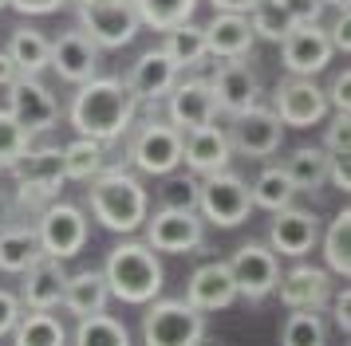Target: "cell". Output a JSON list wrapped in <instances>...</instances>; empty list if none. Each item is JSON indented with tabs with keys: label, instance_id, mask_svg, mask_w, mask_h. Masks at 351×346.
Here are the masks:
<instances>
[{
	"label": "cell",
	"instance_id": "1f68e13d",
	"mask_svg": "<svg viewBox=\"0 0 351 346\" xmlns=\"http://www.w3.org/2000/svg\"><path fill=\"white\" fill-rule=\"evenodd\" d=\"M249 197H253L256 209L280 213V209H288V204H292V197H296V185L288 181L285 165H269V170H261L256 185L249 189Z\"/></svg>",
	"mask_w": 351,
	"mask_h": 346
},
{
	"label": "cell",
	"instance_id": "f35d334b",
	"mask_svg": "<svg viewBox=\"0 0 351 346\" xmlns=\"http://www.w3.org/2000/svg\"><path fill=\"white\" fill-rule=\"evenodd\" d=\"M32 134L12 118V110H0V170H8L24 150H28Z\"/></svg>",
	"mask_w": 351,
	"mask_h": 346
},
{
	"label": "cell",
	"instance_id": "5bb4252c",
	"mask_svg": "<svg viewBox=\"0 0 351 346\" xmlns=\"http://www.w3.org/2000/svg\"><path fill=\"white\" fill-rule=\"evenodd\" d=\"M280 138H285V122H280L269 107L256 103V107L233 114V134H229V142L237 146L241 154L272 157L276 150H280Z\"/></svg>",
	"mask_w": 351,
	"mask_h": 346
},
{
	"label": "cell",
	"instance_id": "8fae6325",
	"mask_svg": "<svg viewBox=\"0 0 351 346\" xmlns=\"http://www.w3.org/2000/svg\"><path fill=\"white\" fill-rule=\"evenodd\" d=\"M272 114L280 118L285 126H296V130H308L316 126L324 114H328V94L319 91L312 79L304 75H292L285 79L276 91H272Z\"/></svg>",
	"mask_w": 351,
	"mask_h": 346
},
{
	"label": "cell",
	"instance_id": "f907efd6",
	"mask_svg": "<svg viewBox=\"0 0 351 346\" xmlns=\"http://www.w3.org/2000/svg\"><path fill=\"white\" fill-rule=\"evenodd\" d=\"M217 12H253L261 0H209Z\"/></svg>",
	"mask_w": 351,
	"mask_h": 346
},
{
	"label": "cell",
	"instance_id": "f546056e",
	"mask_svg": "<svg viewBox=\"0 0 351 346\" xmlns=\"http://www.w3.org/2000/svg\"><path fill=\"white\" fill-rule=\"evenodd\" d=\"M8 55H12V63L20 67V75H40V71L48 67L51 40L36 28H16L12 40H8Z\"/></svg>",
	"mask_w": 351,
	"mask_h": 346
},
{
	"label": "cell",
	"instance_id": "2e32d148",
	"mask_svg": "<svg viewBox=\"0 0 351 346\" xmlns=\"http://www.w3.org/2000/svg\"><path fill=\"white\" fill-rule=\"evenodd\" d=\"M229 157H233V142L225 134L217 122H206V126H193L182 134V161L190 165L193 173H217L229 165Z\"/></svg>",
	"mask_w": 351,
	"mask_h": 346
},
{
	"label": "cell",
	"instance_id": "7c38bea8",
	"mask_svg": "<svg viewBox=\"0 0 351 346\" xmlns=\"http://www.w3.org/2000/svg\"><path fill=\"white\" fill-rule=\"evenodd\" d=\"M8 170L16 177L24 201H28V197H51V193L67 181L64 177V150H60V146H40V150L28 146Z\"/></svg>",
	"mask_w": 351,
	"mask_h": 346
},
{
	"label": "cell",
	"instance_id": "ac0fdd59",
	"mask_svg": "<svg viewBox=\"0 0 351 346\" xmlns=\"http://www.w3.org/2000/svg\"><path fill=\"white\" fill-rule=\"evenodd\" d=\"M276 291H280V303L288 311H324L332 299V276L324 267L300 264L276 280Z\"/></svg>",
	"mask_w": 351,
	"mask_h": 346
},
{
	"label": "cell",
	"instance_id": "816d5d0a",
	"mask_svg": "<svg viewBox=\"0 0 351 346\" xmlns=\"http://www.w3.org/2000/svg\"><path fill=\"white\" fill-rule=\"evenodd\" d=\"M324 4H332L335 12H343V8H348V0H324Z\"/></svg>",
	"mask_w": 351,
	"mask_h": 346
},
{
	"label": "cell",
	"instance_id": "836d02e7",
	"mask_svg": "<svg viewBox=\"0 0 351 346\" xmlns=\"http://www.w3.org/2000/svg\"><path fill=\"white\" fill-rule=\"evenodd\" d=\"M134 12H138V24L154 31H170L174 24H186L197 8V0H130Z\"/></svg>",
	"mask_w": 351,
	"mask_h": 346
},
{
	"label": "cell",
	"instance_id": "ee69618b",
	"mask_svg": "<svg viewBox=\"0 0 351 346\" xmlns=\"http://www.w3.org/2000/svg\"><path fill=\"white\" fill-rule=\"evenodd\" d=\"M351 154H328V177L339 193H351V165H348Z\"/></svg>",
	"mask_w": 351,
	"mask_h": 346
},
{
	"label": "cell",
	"instance_id": "4316f807",
	"mask_svg": "<svg viewBox=\"0 0 351 346\" xmlns=\"http://www.w3.org/2000/svg\"><path fill=\"white\" fill-rule=\"evenodd\" d=\"M40 256H44V248H40L36 228L16 224V228H4V232H0V271L20 276V271L32 264V260H40Z\"/></svg>",
	"mask_w": 351,
	"mask_h": 346
},
{
	"label": "cell",
	"instance_id": "30bf717a",
	"mask_svg": "<svg viewBox=\"0 0 351 346\" xmlns=\"http://www.w3.org/2000/svg\"><path fill=\"white\" fill-rule=\"evenodd\" d=\"M229 271H233V283H237V295L245 299H265L276 291V280H280V260L269 244L261 240H249L233 252L229 260Z\"/></svg>",
	"mask_w": 351,
	"mask_h": 346
},
{
	"label": "cell",
	"instance_id": "f1b7e54d",
	"mask_svg": "<svg viewBox=\"0 0 351 346\" xmlns=\"http://www.w3.org/2000/svg\"><path fill=\"white\" fill-rule=\"evenodd\" d=\"M107 170V146L95 138H75L64 146V177L71 181H91L95 173Z\"/></svg>",
	"mask_w": 351,
	"mask_h": 346
},
{
	"label": "cell",
	"instance_id": "ffe728a7",
	"mask_svg": "<svg viewBox=\"0 0 351 346\" xmlns=\"http://www.w3.org/2000/svg\"><path fill=\"white\" fill-rule=\"evenodd\" d=\"M209 91H213V103L225 114H241L261 103V79L245 67L241 59H229L217 67V75L209 79Z\"/></svg>",
	"mask_w": 351,
	"mask_h": 346
},
{
	"label": "cell",
	"instance_id": "d6a6232c",
	"mask_svg": "<svg viewBox=\"0 0 351 346\" xmlns=\"http://www.w3.org/2000/svg\"><path fill=\"white\" fill-rule=\"evenodd\" d=\"M166 55L178 63V67H197V63L206 59V31H202V24H193V20H186V24H174V28L166 31Z\"/></svg>",
	"mask_w": 351,
	"mask_h": 346
},
{
	"label": "cell",
	"instance_id": "7bdbcfd3",
	"mask_svg": "<svg viewBox=\"0 0 351 346\" xmlns=\"http://www.w3.org/2000/svg\"><path fill=\"white\" fill-rule=\"evenodd\" d=\"M280 4L296 24H319V16H324V0H280Z\"/></svg>",
	"mask_w": 351,
	"mask_h": 346
},
{
	"label": "cell",
	"instance_id": "bcb514c9",
	"mask_svg": "<svg viewBox=\"0 0 351 346\" xmlns=\"http://www.w3.org/2000/svg\"><path fill=\"white\" fill-rule=\"evenodd\" d=\"M332 319H335V327L348 334L351 330V291H348V283H343V291H332Z\"/></svg>",
	"mask_w": 351,
	"mask_h": 346
},
{
	"label": "cell",
	"instance_id": "3957f363",
	"mask_svg": "<svg viewBox=\"0 0 351 346\" xmlns=\"http://www.w3.org/2000/svg\"><path fill=\"white\" fill-rule=\"evenodd\" d=\"M103 280H107L114 299L134 303V307H143V303L162 295V264L146 240H127V244L111 248Z\"/></svg>",
	"mask_w": 351,
	"mask_h": 346
},
{
	"label": "cell",
	"instance_id": "9a60e30c",
	"mask_svg": "<svg viewBox=\"0 0 351 346\" xmlns=\"http://www.w3.org/2000/svg\"><path fill=\"white\" fill-rule=\"evenodd\" d=\"M8 110H12V118H16L28 134H44V130H51L56 118H60V107H56L51 91L36 75H20L16 83L8 87Z\"/></svg>",
	"mask_w": 351,
	"mask_h": 346
},
{
	"label": "cell",
	"instance_id": "6da1fadb",
	"mask_svg": "<svg viewBox=\"0 0 351 346\" xmlns=\"http://www.w3.org/2000/svg\"><path fill=\"white\" fill-rule=\"evenodd\" d=\"M138 98L130 94L127 79H87L80 83V91L71 98V126L80 130L83 138H95L103 146L119 142L134 122Z\"/></svg>",
	"mask_w": 351,
	"mask_h": 346
},
{
	"label": "cell",
	"instance_id": "60d3db41",
	"mask_svg": "<svg viewBox=\"0 0 351 346\" xmlns=\"http://www.w3.org/2000/svg\"><path fill=\"white\" fill-rule=\"evenodd\" d=\"M328 154H351V114H335L328 126Z\"/></svg>",
	"mask_w": 351,
	"mask_h": 346
},
{
	"label": "cell",
	"instance_id": "f5cc1de1",
	"mask_svg": "<svg viewBox=\"0 0 351 346\" xmlns=\"http://www.w3.org/2000/svg\"><path fill=\"white\" fill-rule=\"evenodd\" d=\"M0 8H8V0H0Z\"/></svg>",
	"mask_w": 351,
	"mask_h": 346
},
{
	"label": "cell",
	"instance_id": "44dd1931",
	"mask_svg": "<svg viewBox=\"0 0 351 346\" xmlns=\"http://www.w3.org/2000/svg\"><path fill=\"white\" fill-rule=\"evenodd\" d=\"M178 75H182V67L166 55V47H150V51H143V55L134 59V67H130V75H127V87H130L134 98L158 103V98L170 94Z\"/></svg>",
	"mask_w": 351,
	"mask_h": 346
},
{
	"label": "cell",
	"instance_id": "ab89813d",
	"mask_svg": "<svg viewBox=\"0 0 351 346\" xmlns=\"http://www.w3.org/2000/svg\"><path fill=\"white\" fill-rule=\"evenodd\" d=\"M170 177V173H166ZM162 204L166 209H197V177H170L162 189Z\"/></svg>",
	"mask_w": 351,
	"mask_h": 346
},
{
	"label": "cell",
	"instance_id": "603a6c76",
	"mask_svg": "<svg viewBox=\"0 0 351 346\" xmlns=\"http://www.w3.org/2000/svg\"><path fill=\"white\" fill-rule=\"evenodd\" d=\"M20 276H24L20 303H28L32 311H51V307H60V299H64V283H67L64 260H56V256H40V260H32Z\"/></svg>",
	"mask_w": 351,
	"mask_h": 346
},
{
	"label": "cell",
	"instance_id": "5b68a950",
	"mask_svg": "<svg viewBox=\"0 0 351 346\" xmlns=\"http://www.w3.org/2000/svg\"><path fill=\"white\" fill-rule=\"evenodd\" d=\"M80 31L95 47H127L138 36V12L130 0H75Z\"/></svg>",
	"mask_w": 351,
	"mask_h": 346
},
{
	"label": "cell",
	"instance_id": "8992f818",
	"mask_svg": "<svg viewBox=\"0 0 351 346\" xmlns=\"http://www.w3.org/2000/svg\"><path fill=\"white\" fill-rule=\"evenodd\" d=\"M197 209L209 224L217 228H237L249 220V209H253V197H249V185L241 181L237 173L217 170L206 173V181H197Z\"/></svg>",
	"mask_w": 351,
	"mask_h": 346
},
{
	"label": "cell",
	"instance_id": "f6af8a7d",
	"mask_svg": "<svg viewBox=\"0 0 351 346\" xmlns=\"http://www.w3.org/2000/svg\"><path fill=\"white\" fill-rule=\"evenodd\" d=\"M16 319H20V299L12 295V291H4V287H0V338H4V334H12Z\"/></svg>",
	"mask_w": 351,
	"mask_h": 346
},
{
	"label": "cell",
	"instance_id": "ba28073f",
	"mask_svg": "<svg viewBox=\"0 0 351 346\" xmlns=\"http://www.w3.org/2000/svg\"><path fill=\"white\" fill-rule=\"evenodd\" d=\"M130 165L150 177H166L182 165V130L170 122H146L130 142Z\"/></svg>",
	"mask_w": 351,
	"mask_h": 346
},
{
	"label": "cell",
	"instance_id": "b9f144b4",
	"mask_svg": "<svg viewBox=\"0 0 351 346\" xmlns=\"http://www.w3.org/2000/svg\"><path fill=\"white\" fill-rule=\"evenodd\" d=\"M324 94H328V107H335V114H351V71L348 67L332 79V91H324Z\"/></svg>",
	"mask_w": 351,
	"mask_h": 346
},
{
	"label": "cell",
	"instance_id": "484cf974",
	"mask_svg": "<svg viewBox=\"0 0 351 346\" xmlns=\"http://www.w3.org/2000/svg\"><path fill=\"white\" fill-rule=\"evenodd\" d=\"M60 303H64L75 319L99 315V311H107V303H111V287L103 280V271H75V276H67L64 299H60Z\"/></svg>",
	"mask_w": 351,
	"mask_h": 346
},
{
	"label": "cell",
	"instance_id": "cb8c5ba5",
	"mask_svg": "<svg viewBox=\"0 0 351 346\" xmlns=\"http://www.w3.org/2000/svg\"><path fill=\"white\" fill-rule=\"evenodd\" d=\"M48 67H56L60 79H67V83L80 87V83L99 75V47L91 44L83 31H64V36L51 44Z\"/></svg>",
	"mask_w": 351,
	"mask_h": 346
},
{
	"label": "cell",
	"instance_id": "681fc988",
	"mask_svg": "<svg viewBox=\"0 0 351 346\" xmlns=\"http://www.w3.org/2000/svg\"><path fill=\"white\" fill-rule=\"evenodd\" d=\"M20 79V67L12 63V55L8 51H0V87H12Z\"/></svg>",
	"mask_w": 351,
	"mask_h": 346
},
{
	"label": "cell",
	"instance_id": "d4e9b609",
	"mask_svg": "<svg viewBox=\"0 0 351 346\" xmlns=\"http://www.w3.org/2000/svg\"><path fill=\"white\" fill-rule=\"evenodd\" d=\"M202 31H206V55L213 59H245L256 40L245 12H217Z\"/></svg>",
	"mask_w": 351,
	"mask_h": 346
},
{
	"label": "cell",
	"instance_id": "8d00e7d4",
	"mask_svg": "<svg viewBox=\"0 0 351 346\" xmlns=\"http://www.w3.org/2000/svg\"><path fill=\"white\" fill-rule=\"evenodd\" d=\"M328 343V327L319 311H292L280 330V346H324Z\"/></svg>",
	"mask_w": 351,
	"mask_h": 346
},
{
	"label": "cell",
	"instance_id": "74e56055",
	"mask_svg": "<svg viewBox=\"0 0 351 346\" xmlns=\"http://www.w3.org/2000/svg\"><path fill=\"white\" fill-rule=\"evenodd\" d=\"M249 24H253L256 40H272V44H280L288 31L296 28V20L288 16V8L280 0H261L253 8V20H249Z\"/></svg>",
	"mask_w": 351,
	"mask_h": 346
},
{
	"label": "cell",
	"instance_id": "9c48e42d",
	"mask_svg": "<svg viewBox=\"0 0 351 346\" xmlns=\"http://www.w3.org/2000/svg\"><path fill=\"white\" fill-rule=\"evenodd\" d=\"M36 236H40V248L44 256H56V260H71L80 256L83 244H87V217L75 204H48L44 217L36 224Z\"/></svg>",
	"mask_w": 351,
	"mask_h": 346
},
{
	"label": "cell",
	"instance_id": "d6986e66",
	"mask_svg": "<svg viewBox=\"0 0 351 346\" xmlns=\"http://www.w3.org/2000/svg\"><path fill=\"white\" fill-rule=\"evenodd\" d=\"M166 114H170V126H178L182 134L193 130V126L213 122L217 103H213L209 83H206V79H186V83H174L170 94H166Z\"/></svg>",
	"mask_w": 351,
	"mask_h": 346
},
{
	"label": "cell",
	"instance_id": "52a82bcc",
	"mask_svg": "<svg viewBox=\"0 0 351 346\" xmlns=\"http://www.w3.org/2000/svg\"><path fill=\"white\" fill-rule=\"evenodd\" d=\"M143 224L146 244L154 252H170V256H186V252L202 248V240H206V220L197 217V209H166L162 204Z\"/></svg>",
	"mask_w": 351,
	"mask_h": 346
},
{
	"label": "cell",
	"instance_id": "7a4b0ae2",
	"mask_svg": "<svg viewBox=\"0 0 351 346\" xmlns=\"http://www.w3.org/2000/svg\"><path fill=\"white\" fill-rule=\"evenodd\" d=\"M87 201H91V213L103 228L111 232H138L143 228L146 213H150V201H146L143 181L127 170H103L91 177V189H87Z\"/></svg>",
	"mask_w": 351,
	"mask_h": 346
},
{
	"label": "cell",
	"instance_id": "277c9868",
	"mask_svg": "<svg viewBox=\"0 0 351 346\" xmlns=\"http://www.w3.org/2000/svg\"><path fill=\"white\" fill-rule=\"evenodd\" d=\"M206 338V315L193 311L186 299H150L143 315L146 346H202Z\"/></svg>",
	"mask_w": 351,
	"mask_h": 346
},
{
	"label": "cell",
	"instance_id": "4fadbf2b",
	"mask_svg": "<svg viewBox=\"0 0 351 346\" xmlns=\"http://www.w3.org/2000/svg\"><path fill=\"white\" fill-rule=\"evenodd\" d=\"M280 51H285L288 75H304V79L319 75L335 55L332 40H328V28H319V24H296L280 40Z\"/></svg>",
	"mask_w": 351,
	"mask_h": 346
},
{
	"label": "cell",
	"instance_id": "7402d4cb",
	"mask_svg": "<svg viewBox=\"0 0 351 346\" xmlns=\"http://www.w3.org/2000/svg\"><path fill=\"white\" fill-rule=\"evenodd\" d=\"M319 240V220L312 213H304V209H280L276 220L269 224V248L280 252V256H292V260H300L308 252L316 248Z\"/></svg>",
	"mask_w": 351,
	"mask_h": 346
},
{
	"label": "cell",
	"instance_id": "c3c4849f",
	"mask_svg": "<svg viewBox=\"0 0 351 346\" xmlns=\"http://www.w3.org/2000/svg\"><path fill=\"white\" fill-rule=\"evenodd\" d=\"M20 16H48V12H60L64 0H8Z\"/></svg>",
	"mask_w": 351,
	"mask_h": 346
},
{
	"label": "cell",
	"instance_id": "e575fe53",
	"mask_svg": "<svg viewBox=\"0 0 351 346\" xmlns=\"http://www.w3.org/2000/svg\"><path fill=\"white\" fill-rule=\"evenodd\" d=\"M324 260L335 276H351V209L343 204L339 213L328 224V236H324Z\"/></svg>",
	"mask_w": 351,
	"mask_h": 346
},
{
	"label": "cell",
	"instance_id": "d590c367",
	"mask_svg": "<svg viewBox=\"0 0 351 346\" xmlns=\"http://www.w3.org/2000/svg\"><path fill=\"white\" fill-rule=\"evenodd\" d=\"M75 346H130L127 327L111 315H83L75 327Z\"/></svg>",
	"mask_w": 351,
	"mask_h": 346
},
{
	"label": "cell",
	"instance_id": "83f0119b",
	"mask_svg": "<svg viewBox=\"0 0 351 346\" xmlns=\"http://www.w3.org/2000/svg\"><path fill=\"white\" fill-rule=\"evenodd\" d=\"M285 173L296 185V193H312L328 181V150H319V146L292 150V157H285Z\"/></svg>",
	"mask_w": 351,
	"mask_h": 346
},
{
	"label": "cell",
	"instance_id": "4dcf8cb0",
	"mask_svg": "<svg viewBox=\"0 0 351 346\" xmlns=\"http://www.w3.org/2000/svg\"><path fill=\"white\" fill-rule=\"evenodd\" d=\"M12 343L16 346H64L67 343V330L64 323L48 311H32V315H20L16 327H12Z\"/></svg>",
	"mask_w": 351,
	"mask_h": 346
},
{
	"label": "cell",
	"instance_id": "e0dca14e",
	"mask_svg": "<svg viewBox=\"0 0 351 346\" xmlns=\"http://www.w3.org/2000/svg\"><path fill=\"white\" fill-rule=\"evenodd\" d=\"M237 299V283H233V271L225 260H209L202 264L197 271L190 276L186 283V303H190L193 311H225L229 303Z\"/></svg>",
	"mask_w": 351,
	"mask_h": 346
},
{
	"label": "cell",
	"instance_id": "7dc6e473",
	"mask_svg": "<svg viewBox=\"0 0 351 346\" xmlns=\"http://www.w3.org/2000/svg\"><path fill=\"white\" fill-rule=\"evenodd\" d=\"M348 31H351V16H348V8H343V12L335 16V24L328 28V40H332V47H335V51H343V55L351 51V36H348Z\"/></svg>",
	"mask_w": 351,
	"mask_h": 346
}]
</instances>
